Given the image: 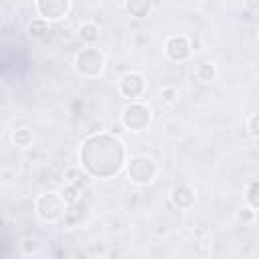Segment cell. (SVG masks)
Returning a JSON list of instances; mask_svg holds the SVG:
<instances>
[{"label":"cell","instance_id":"cell-16","mask_svg":"<svg viewBox=\"0 0 259 259\" xmlns=\"http://www.w3.org/2000/svg\"><path fill=\"white\" fill-rule=\"evenodd\" d=\"M59 192H61V196H63V200H65L67 204H73V202H77V200L81 198V190H79V186H77L75 182L63 184Z\"/></svg>","mask_w":259,"mask_h":259},{"label":"cell","instance_id":"cell-1","mask_svg":"<svg viewBox=\"0 0 259 259\" xmlns=\"http://www.w3.org/2000/svg\"><path fill=\"white\" fill-rule=\"evenodd\" d=\"M79 162L87 176L97 180L115 178L127 164V152L121 138L113 134H93L81 142Z\"/></svg>","mask_w":259,"mask_h":259},{"label":"cell","instance_id":"cell-3","mask_svg":"<svg viewBox=\"0 0 259 259\" xmlns=\"http://www.w3.org/2000/svg\"><path fill=\"white\" fill-rule=\"evenodd\" d=\"M73 67H75V73L85 77V79H97L103 75L105 71V55L93 47V45H85L77 55H75V61H73Z\"/></svg>","mask_w":259,"mask_h":259},{"label":"cell","instance_id":"cell-2","mask_svg":"<svg viewBox=\"0 0 259 259\" xmlns=\"http://www.w3.org/2000/svg\"><path fill=\"white\" fill-rule=\"evenodd\" d=\"M125 174H127L132 184H136V186H150L158 178L160 166H158V162L152 156L138 154V156H130L127 158Z\"/></svg>","mask_w":259,"mask_h":259},{"label":"cell","instance_id":"cell-6","mask_svg":"<svg viewBox=\"0 0 259 259\" xmlns=\"http://www.w3.org/2000/svg\"><path fill=\"white\" fill-rule=\"evenodd\" d=\"M146 89H148L146 77H144L142 73H138V71H127V73H123V75L119 77L117 91H119V95H121L123 99H127V101H138V99H142V97L146 95Z\"/></svg>","mask_w":259,"mask_h":259},{"label":"cell","instance_id":"cell-4","mask_svg":"<svg viewBox=\"0 0 259 259\" xmlns=\"http://www.w3.org/2000/svg\"><path fill=\"white\" fill-rule=\"evenodd\" d=\"M152 119H154V115H152V109H150V105L148 103H144V101H130L123 109H121V113H119V121H121V125L127 130V132H132V134H142V132H146L150 125H152Z\"/></svg>","mask_w":259,"mask_h":259},{"label":"cell","instance_id":"cell-8","mask_svg":"<svg viewBox=\"0 0 259 259\" xmlns=\"http://www.w3.org/2000/svg\"><path fill=\"white\" fill-rule=\"evenodd\" d=\"M34 10L40 18L57 22L69 14L71 0H34Z\"/></svg>","mask_w":259,"mask_h":259},{"label":"cell","instance_id":"cell-11","mask_svg":"<svg viewBox=\"0 0 259 259\" xmlns=\"http://www.w3.org/2000/svg\"><path fill=\"white\" fill-rule=\"evenodd\" d=\"M123 8L125 12L132 16V18H146L150 16L152 8H154V0H125L123 2Z\"/></svg>","mask_w":259,"mask_h":259},{"label":"cell","instance_id":"cell-22","mask_svg":"<svg viewBox=\"0 0 259 259\" xmlns=\"http://www.w3.org/2000/svg\"><path fill=\"white\" fill-rule=\"evenodd\" d=\"M243 4H245V8H247L249 12H257V10H259V0H245Z\"/></svg>","mask_w":259,"mask_h":259},{"label":"cell","instance_id":"cell-10","mask_svg":"<svg viewBox=\"0 0 259 259\" xmlns=\"http://www.w3.org/2000/svg\"><path fill=\"white\" fill-rule=\"evenodd\" d=\"M87 214H89V204L83 198H79L77 202L67 204V210H65V217L61 223L65 227H79L87 219Z\"/></svg>","mask_w":259,"mask_h":259},{"label":"cell","instance_id":"cell-12","mask_svg":"<svg viewBox=\"0 0 259 259\" xmlns=\"http://www.w3.org/2000/svg\"><path fill=\"white\" fill-rule=\"evenodd\" d=\"M51 28H53V22H51V20H45V18L38 16V18H34V20L28 22L26 32H28L30 38H45V36L51 32Z\"/></svg>","mask_w":259,"mask_h":259},{"label":"cell","instance_id":"cell-5","mask_svg":"<svg viewBox=\"0 0 259 259\" xmlns=\"http://www.w3.org/2000/svg\"><path fill=\"white\" fill-rule=\"evenodd\" d=\"M65 210H67V202L63 200L61 192H45L34 200V212L38 221L47 225L61 223L65 217Z\"/></svg>","mask_w":259,"mask_h":259},{"label":"cell","instance_id":"cell-7","mask_svg":"<svg viewBox=\"0 0 259 259\" xmlns=\"http://www.w3.org/2000/svg\"><path fill=\"white\" fill-rule=\"evenodd\" d=\"M164 57L170 63H186L192 57V42L186 34H170L164 40Z\"/></svg>","mask_w":259,"mask_h":259},{"label":"cell","instance_id":"cell-17","mask_svg":"<svg viewBox=\"0 0 259 259\" xmlns=\"http://www.w3.org/2000/svg\"><path fill=\"white\" fill-rule=\"evenodd\" d=\"M255 221H257V210H255L251 204H245V206H241V208L237 210V223H239V225L249 227V225H253Z\"/></svg>","mask_w":259,"mask_h":259},{"label":"cell","instance_id":"cell-15","mask_svg":"<svg viewBox=\"0 0 259 259\" xmlns=\"http://www.w3.org/2000/svg\"><path fill=\"white\" fill-rule=\"evenodd\" d=\"M77 34H79L81 42H85V45H93V42L99 38V26H97L95 22H83V24L79 26Z\"/></svg>","mask_w":259,"mask_h":259},{"label":"cell","instance_id":"cell-20","mask_svg":"<svg viewBox=\"0 0 259 259\" xmlns=\"http://www.w3.org/2000/svg\"><path fill=\"white\" fill-rule=\"evenodd\" d=\"M160 97H162V101L172 105L178 101V89L174 85H164V87H160Z\"/></svg>","mask_w":259,"mask_h":259},{"label":"cell","instance_id":"cell-9","mask_svg":"<svg viewBox=\"0 0 259 259\" xmlns=\"http://www.w3.org/2000/svg\"><path fill=\"white\" fill-rule=\"evenodd\" d=\"M168 198H170V202H172L174 208H178V210H188V208H192L194 202H196V190H194L190 184H184V182H182V184H176V186L170 188Z\"/></svg>","mask_w":259,"mask_h":259},{"label":"cell","instance_id":"cell-13","mask_svg":"<svg viewBox=\"0 0 259 259\" xmlns=\"http://www.w3.org/2000/svg\"><path fill=\"white\" fill-rule=\"evenodd\" d=\"M194 77H196L200 83H204V85L212 83V81L217 79V65H214V63H210V61L200 63V65L194 69Z\"/></svg>","mask_w":259,"mask_h":259},{"label":"cell","instance_id":"cell-14","mask_svg":"<svg viewBox=\"0 0 259 259\" xmlns=\"http://www.w3.org/2000/svg\"><path fill=\"white\" fill-rule=\"evenodd\" d=\"M12 144L18 148H30L34 144V134L30 127H16L12 132Z\"/></svg>","mask_w":259,"mask_h":259},{"label":"cell","instance_id":"cell-21","mask_svg":"<svg viewBox=\"0 0 259 259\" xmlns=\"http://www.w3.org/2000/svg\"><path fill=\"white\" fill-rule=\"evenodd\" d=\"M247 132L251 138L259 140V113H251L247 117Z\"/></svg>","mask_w":259,"mask_h":259},{"label":"cell","instance_id":"cell-19","mask_svg":"<svg viewBox=\"0 0 259 259\" xmlns=\"http://www.w3.org/2000/svg\"><path fill=\"white\" fill-rule=\"evenodd\" d=\"M36 251H38V239H34V237H24V239L20 241V255L30 257V255H34Z\"/></svg>","mask_w":259,"mask_h":259},{"label":"cell","instance_id":"cell-18","mask_svg":"<svg viewBox=\"0 0 259 259\" xmlns=\"http://www.w3.org/2000/svg\"><path fill=\"white\" fill-rule=\"evenodd\" d=\"M245 198H247V204H251L255 210H259V180L249 182V186L245 190Z\"/></svg>","mask_w":259,"mask_h":259}]
</instances>
